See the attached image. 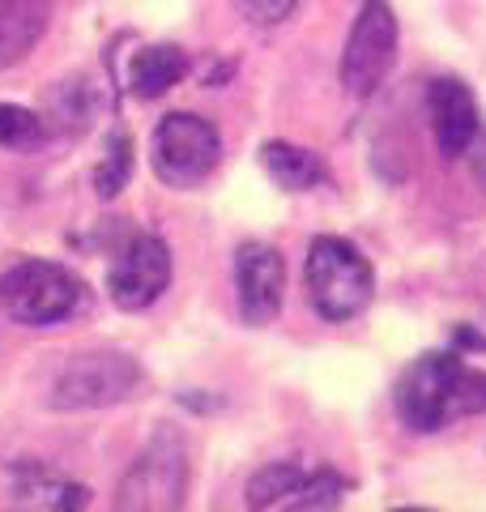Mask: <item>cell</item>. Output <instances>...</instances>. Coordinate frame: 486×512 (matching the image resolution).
<instances>
[{"instance_id":"cell-1","label":"cell","mask_w":486,"mask_h":512,"mask_svg":"<svg viewBox=\"0 0 486 512\" xmlns=\"http://www.w3.org/2000/svg\"><path fill=\"white\" fill-rule=\"evenodd\" d=\"M393 402L410 431H440L452 419L486 410V372L457 355H423L401 372Z\"/></svg>"},{"instance_id":"cell-2","label":"cell","mask_w":486,"mask_h":512,"mask_svg":"<svg viewBox=\"0 0 486 512\" xmlns=\"http://www.w3.org/2000/svg\"><path fill=\"white\" fill-rule=\"evenodd\" d=\"M303 286L307 299H312L316 316L324 320H354L376 291V278H371L367 256L346 244L337 235H320L307 248V265H303Z\"/></svg>"},{"instance_id":"cell-3","label":"cell","mask_w":486,"mask_h":512,"mask_svg":"<svg viewBox=\"0 0 486 512\" xmlns=\"http://www.w3.org/2000/svg\"><path fill=\"white\" fill-rule=\"evenodd\" d=\"M81 303V282L52 261H18L0 274V312L18 325L43 329L69 320Z\"/></svg>"},{"instance_id":"cell-4","label":"cell","mask_w":486,"mask_h":512,"mask_svg":"<svg viewBox=\"0 0 486 512\" xmlns=\"http://www.w3.org/2000/svg\"><path fill=\"white\" fill-rule=\"evenodd\" d=\"M141 384V367L124 350H90L73 355L64 372L52 384V406L56 410H99L133 397Z\"/></svg>"},{"instance_id":"cell-5","label":"cell","mask_w":486,"mask_h":512,"mask_svg":"<svg viewBox=\"0 0 486 512\" xmlns=\"http://www.w3.org/2000/svg\"><path fill=\"white\" fill-rule=\"evenodd\" d=\"M188 495V448L175 427H158L124 474L116 508H180Z\"/></svg>"},{"instance_id":"cell-6","label":"cell","mask_w":486,"mask_h":512,"mask_svg":"<svg viewBox=\"0 0 486 512\" xmlns=\"http://www.w3.org/2000/svg\"><path fill=\"white\" fill-rule=\"evenodd\" d=\"M222 158L218 128L188 116V111H171L167 120L154 128V175L167 188H197L209 180Z\"/></svg>"},{"instance_id":"cell-7","label":"cell","mask_w":486,"mask_h":512,"mask_svg":"<svg viewBox=\"0 0 486 512\" xmlns=\"http://www.w3.org/2000/svg\"><path fill=\"white\" fill-rule=\"evenodd\" d=\"M397 60V13L388 0H363L342 52V86L350 99H371Z\"/></svg>"},{"instance_id":"cell-8","label":"cell","mask_w":486,"mask_h":512,"mask_svg":"<svg viewBox=\"0 0 486 512\" xmlns=\"http://www.w3.org/2000/svg\"><path fill=\"white\" fill-rule=\"evenodd\" d=\"M171 286V248L158 235H133L107 269V295L120 312H141Z\"/></svg>"},{"instance_id":"cell-9","label":"cell","mask_w":486,"mask_h":512,"mask_svg":"<svg viewBox=\"0 0 486 512\" xmlns=\"http://www.w3.org/2000/svg\"><path fill=\"white\" fill-rule=\"evenodd\" d=\"M346 478L333 470H312L299 461H273L248 483L252 508H337L346 495Z\"/></svg>"},{"instance_id":"cell-10","label":"cell","mask_w":486,"mask_h":512,"mask_svg":"<svg viewBox=\"0 0 486 512\" xmlns=\"http://www.w3.org/2000/svg\"><path fill=\"white\" fill-rule=\"evenodd\" d=\"M235 291H239V312L248 325H269L282 312V291H286V265L278 248L269 244H243L235 252Z\"/></svg>"},{"instance_id":"cell-11","label":"cell","mask_w":486,"mask_h":512,"mask_svg":"<svg viewBox=\"0 0 486 512\" xmlns=\"http://www.w3.org/2000/svg\"><path fill=\"white\" fill-rule=\"evenodd\" d=\"M427 116H431V133L435 146L444 158H461L478 137V103L469 94L465 82L457 77H435L427 86Z\"/></svg>"},{"instance_id":"cell-12","label":"cell","mask_w":486,"mask_h":512,"mask_svg":"<svg viewBox=\"0 0 486 512\" xmlns=\"http://www.w3.org/2000/svg\"><path fill=\"white\" fill-rule=\"evenodd\" d=\"M52 22V0H0V69L22 64Z\"/></svg>"},{"instance_id":"cell-13","label":"cell","mask_w":486,"mask_h":512,"mask_svg":"<svg viewBox=\"0 0 486 512\" xmlns=\"http://www.w3.org/2000/svg\"><path fill=\"white\" fill-rule=\"evenodd\" d=\"M184 73H188L184 47L154 43V47H141L133 64H128V90H133L137 99H158V94H167Z\"/></svg>"},{"instance_id":"cell-14","label":"cell","mask_w":486,"mask_h":512,"mask_svg":"<svg viewBox=\"0 0 486 512\" xmlns=\"http://www.w3.org/2000/svg\"><path fill=\"white\" fill-rule=\"evenodd\" d=\"M261 167H265L269 180L286 192H307V188L329 180V167H324L312 150L290 146V141H269L261 150Z\"/></svg>"},{"instance_id":"cell-15","label":"cell","mask_w":486,"mask_h":512,"mask_svg":"<svg viewBox=\"0 0 486 512\" xmlns=\"http://www.w3.org/2000/svg\"><path fill=\"white\" fill-rule=\"evenodd\" d=\"M13 504H22V508H86L90 491L60 474H47L43 466H26L18 487H13Z\"/></svg>"},{"instance_id":"cell-16","label":"cell","mask_w":486,"mask_h":512,"mask_svg":"<svg viewBox=\"0 0 486 512\" xmlns=\"http://www.w3.org/2000/svg\"><path fill=\"white\" fill-rule=\"evenodd\" d=\"M128 175H133V141H128L124 133H116L107 141L103 163L94 167V192H99L103 201H111L128 184Z\"/></svg>"},{"instance_id":"cell-17","label":"cell","mask_w":486,"mask_h":512,"mask_svg":"<svg viewBox=\"0 0 486 512\" xmlns=\"http://www.w3.org/2000/svg\"><path fill=\"white\" fill-rule=\"evenodd\" d=\"M47 137L43 120L35 116V111L26 107H13V103H0V146L5 150H39Z\"/></svg>"},{"instance_id":"cell-18","label":"cell","mask_w":486,"mask_h":512,"mask_svg":"<svg viewBox=\"0 0 486 512\" xmlns=\"http://www.w3.org/2000/svg\"><path fill=\"white\" fill-rule=\"evenodd\" d=\"M299 0H235V9L248 18L252 26H278L295 13Z\"/></svg>"}]
</instances>
